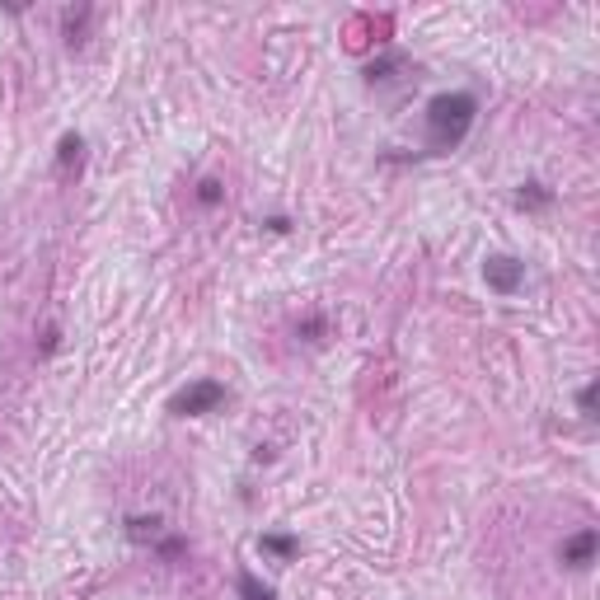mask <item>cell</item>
Returning <instances> with one entry per match:
<instances>
[{
  "label": "cell",
  "instance_id": "1",
  "mask_svg": "<svg viewBox=\"0 0 600 600\" xmlns=\"http://www.w3.org/2000/svg\"><path fill=\"white\" fill-rule=\"evenodd\" d=\"M427 150L422 155H446L455 146H465V136L479 122V99L469 90H446L427 103Z\"/></svg>",
  "mask_w": 600,
  "mask_h": 600
},
{
  "label": "cell",
  "instance_id": "2",
  "mask_svg": "<svg viewBox=\"0 0 600 600\" xmlns=\"http://www.w3.org/2000/svg\"><path fill=\"white\" fill-rule=\"evenodd\" d=\"M230 399V390L221 385V380H193L188 390H179L174 399H169V413L174 418H207V413H216Z\"/></svg>",
  "mask_w": 600,
  "mask_h": 600
},
{
  "label": "cell",
  "instance_id": "3",
  "mask_svg": "<svg viewBox=\"0 0 600 600\" xmlns=\"http://www.w3.org/2000/svg\"><path fill=\"white\" fill-rule=\"evenodd\" d=\"M127 539L131 544H150L160 558H183L188 554V539L179 535H165V516H127Z\"/></svg>",
  "mask_w": 600,
  "mask_h": 600
},
{
  "label": "cell",
  "instance_id": "4",
  "mask_svg": "<svg viewBox=\"0 0 600 600\" xmlns=\"http://www.w3.org/2000/svg\"><path fill=\"white\" fill-rule=\"evenodd\" d=\"M483 282H488V291H498V295H516L526 286V263L498 254V258L483 263Z\"/></svg>",
  "mask_w": 600,
  "mask_h": 600
},
{
  "label": "cell",
  "instance_id": "5",
  "mask_svg": "<svg viewBox=\"0 0 600 600\" xmlns=\"http://www.w3.org/2000/svg\"><path fill=\"white\" fill-rule=\"evenodd\" d=\"M558 558H563V563H567L572 572H586V567L595 563V530H577L572 539H563Z\"/></svg>",
  "mask_w": 600,
  "mask_h": 600
},
{
  "label": "cell",
  "instance_id": "6",
  "mask_svg": "<svg viewBox=\"0 0 600 600\" xmlns=\"http://www.w3.org/2000/svg\"><path fill=\"white\" fill-rule=\"evenodd\" d=\"M554 202V193L544 183H521V193H516V207H526V211H544Z\"/></svg>",
  "mask_w": 600,
  "mask_h": 600
},
{
  "label": "cell",
  "instance_id": "7",
  "mask_svg": "<svg viewBox=\"0 0 600 600\" xmlns=\"http://www.w3.org/2000/svg\"><path fill=\"white\" fill-rule=\"evenodd\" d=\"M258 549L286 563V558H295V554H300V544H295L291 535H263V539H258Z\"/></svg>",
  "mask_w": 600,
  "mask_h": 600
},
{
  "label": "cell",
  "instance_id": "8",
  "mask_svg": "<svg viewBox=\"0 0 600 600\" xmlns=\"http://www.w3.org/2000/svg\"><path fill=\"white\" fill-rule=\"evenodd\" d=\"M399 66H403V57H399V52H390V57H380V62L366 66V80H371V85H385V80H394Z\"/></svg>",
  "mask_w": 600,
  "mask_h": 600
},
{
  "label": "cell",
  "instance_id": "9",
  "mask_svg": "<svg viewBox=\"0 0 600 600\" xmlns=\"http://www.w3.org/2000/svg\"><path fill=\"white\" fill-rule=\"evenodd\" d=\"M239 600H277V591H272V586H263L258 577H254V572H239Z\"/></svg>",
  "mask_w": 600,
  "mask_h": 600
},
{
  "label": "cell",
  "instance_id": "10",
  "mask_svg": "<svg viewBox=\"0 0 600 600\" xmlns=\"http://www.w3.org/2000/svg\"><path fill=\"white\" fill-rule=\"evenodd\" d=\"M80 150H85V141H80L75 131H66V136H62V146H57V165H62V169L80 165Z\"/></svg>",
  "mask_w": 600,
  "mask_h": 600
},
{
  "label": "cell",
  "instance_id": "11",
  "mask_svg": "<svg viewBox=\"0 0 600 600\" xmlns=\"http://www.w3.org/2000/svg\"><path fill=\"white\" fill-rule=\"evenodd\" d=\"M85 24H90V10H66V38H71V47L85 43V38H80V34H85Z\"/></svg>",
  "mask_w": 600,
  "mask_h": 600
},
{
  "label": "cell",
  "instance_id": "12",
  "mask_svg": "<svg viewBox=\"0 0 600 600\" xmlns=\"http://www.w3.org/2000/svg\"><path fill=\"white\" fill-rule=\"evenodd\" d=\"M226 198V188H221V179H202L198 183V202L202 207H216V202H221Z\"/></svg>",
  "mask_w": 600,
  "mask_h": 600
},
{
  "label": "cell",
  "instance_id": "13",
  "mask_svg": "<svg viewBox=\"0 0 600 600\" xmlns=\"http://www.w3.org/2000/svg\"><path fill=\"white\" fill-rule=\"evenodd\" d=\"M577 408H582V418H595V380H591V385H582Z\"/></svg>",
  "mask_w": 600,
  "mask_h": 600
}]
</instances>
